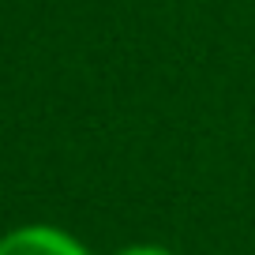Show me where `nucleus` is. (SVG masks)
Segmentation results:
<instances>
[{
	"label": "nucleus",
	"instance_id": "nucleus-1",
	"mask_svg": "<svg viewBox=\"0 0 255 255\" xmlns=\"http://www.w3.org/2000/svg\"><path fill=\"white\" fill-rule=\"evenodd\" d=\"M0 255H90L83 240L56 225H19L0 237Z\"/></svg>",
	"mask_w": 255,
	"mask_h": 255
},
{
	"label": "nucleus",
	"instance_id": "nucleus-2",
	"mask_svg": "<svg viewBox=\"0 0 255 255\" xmlns=\"http://www.w3.org/2000/svg\"><path fill=\"white\" fill-rule=\"evenodd\" d=\"M117 255H176V252L165 248V244H128V248H120Z\"/></svg>",
	"mask_w": 255,
	"mask_h": 255
}]
</instances>
